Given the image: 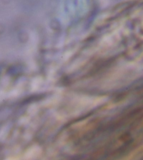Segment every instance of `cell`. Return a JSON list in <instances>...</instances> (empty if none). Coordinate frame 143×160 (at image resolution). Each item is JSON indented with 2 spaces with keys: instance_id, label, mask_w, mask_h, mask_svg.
I'll use <instances>...</instances> for the list:
<instances>
[{
  "instance_id": "6da1fadb",
  "label": "cell",
  "mask_w": 143,
  "mask_h": 160,
  "mask_svg": "<svg viewBox=\"0 0 143 160\" xmlns=\"http://www.w3.org/2000/svg\"><path fill=\"white\" fill-rule=\"evenodd\" d=\"M41 154V149L40 146L35 145L29 148L24 154L25 160H34L37 159Z\"/></svg>"
},
{
  "instance_id": "7a4b0ae2",
  "label": "cell",
  "mask_w": 143,
  "mask_h": 160,
  "mask_svg": "<svg viewBox=\"0 0 143 160\" xmlns=\"http://www.w3.org/2000/svg\"><path fill=\"white\" fill-rule=\"evenodd\" d=\"M7 160H19V159L16 157H11V158H8Z\"/></svg>"
}]
</instances>
